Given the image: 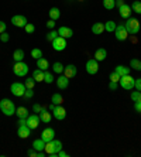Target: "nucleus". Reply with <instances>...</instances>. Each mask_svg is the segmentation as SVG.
Masks as SVG:
<instances>
[{
  "label": "nucleus",
  "instance_id": "obj_35",
  "mask_svg": "<svg viewBox=\"0 0 141 157\" xmlns=\"http://www.w3.org/2000/svg\"><path fill=\"white\" fill-rule=\"evenodd\" d=\"M31 57H33L34 59H40L41 57H42V51H41L40 48H33V50H31Z\"/></svg>",
  "mask_w": 141,
  "mask_h": 157
},
{
  "label": "nucleus",
  "instance_id": "obj_45",
  "mask_svg": "<svg viewBox=\"0 0 141 157\" xmlns=\"http://www.w3.org/2000/svg\"><path fill=\"white\" fill-rule=\"evenodd\" d=\"M134 88H136L137 91H141V78H138V79L134 81Z\"/></svg>",
  "mask_w": 141,
  "mask_h": 157
},
{
  "label": "nucleus",
  "instance_id": "obj_23",
  "mask_svg": "<svg viewBox=\"0 0 141 157\" xmlns=\"http://www.w3.org/2000/svg\"><path fill=\"white\" fill-rule=\"evenodd\" d=\"M33 78L35 82H42V81H44V71L37 68V70L33 72Z\"/></svg>",
  "mask_w": 141,
  "mask_h": 157
},
{
  "label": "nucleus",
  "instance_id": "obj_37",
  "mask_svg": "<svg viewBox=\"0 0 141 157\" xmlns=\"http://www.w3.org/2000/svg\"><path fill=\"white\" fill-rule=\"evenodd\" d=\"M44 82H47V84H52L54 82V77L48 71H44Z\"/></svg>",
  "mask_w": 141,
  "mask_h": 157
},
{
  "label": "nucleus",
  "instance_id": "obj_29",
  "mask_svg": "<svg viewBox=\"0 0 141 157\" xmlns=\"http://www.w3.org/2000/svg\"><path fill=\"white\" fill-rule=\"evenodd\" d=\"M51 102L54 103V105H62V102H63L62 95H61V94H54L51 98Z\"/></svg>",
  "mask_w": 141,
  "mask_h": 157
},
{
  "label": "nucleus",
  "instance_id": "obj_1",
  "mask_svg": "<svg viewBox=\"0 0 141 157\" xmlns=\"http://www.w3.org/2000/svg\"><path fill=\"white\" fill-rule=\"evenodd\" d=\"M0 109L3 112L6 116H11V115L16 113V106H14V102H11L10 99H2L0 101Z\"/></svg>",
  "mask_w": 141,
  "mask_h": 157
},
{
  "label": "nucleus",
  "instance_id": "obj_48",
  "mask_svg": "<svg viewBox=\"0 0 141 157\" xmlns=\"http://www.w3.org/2000/svg\"><path fill=\"white\" fill-rule=\"evenodd\" d=\"M47 27H48V29H54V27H55V20H51V18H49L48 23H47Z\"/></svg>",
  "mask_w": 141,
  "mask_h": 157
},
{
  "label": "nucleus",
  "instance_id": "obj_38",
  "mask_svg": "<svg viewBox=\"0 0 141 157\" xmlns=\"http://www.w3.org/2000/svg\"><path fill=\"white\" fill-rule=\"evenodd\" d=\"M58 36H60V34H58V31H55V30H51V31H49V33L47 34V40L51 41V43H52V41L55 40V38H56Z\"/></svg>",
  "mask_w": 141,
  "mask_h": 157
},
{
  "label": "nucleus",
  "instance_id": "obj_22",
  "mask_svg": "<svg viewBox=\"0 0 141 157\" xmlns=\"http://www.w3.org/2000/svg\"><path fill=\"white\" fill-rule=\"evenodd\" d=\"M37 68H40V70H42V71H47V70L49 68V62H48V59L42 58V57H41L40 59H37Z\"/></svg>",
  "mask_w": 141,
  "mask_h": 157
},
{
  "label": "nucleus",
  "instance_id": "obj_44",
  "mask_svg": "<svg viewBox=\"0 0 141 157\" xmlns=\"http://www.w3.org/2000/svg\"><path fill=\"white\" fill-rule=\"evenodd\" d=\"M41 109H42V106H41L40 103H35V105H33V110H34V113H40Z\"/></svg>",
  "mask_w": 141,
  "mask_h": 157
},
{
  "label": "nucleus",
  "instance_id": "obj_24",
  "mask_svg": "<svg viewBox=\"0 0 141 157\" xmlns=\"http://www.w3.org/2000/svg\"><path fill=\"white\" fill-rule=\"evenodd\" d=\"M104 31V24L103 23H95L92 26V33L93 34H102Z\"/></svg>",
  "mask_w": 141,
  "mask_h": 157
},
{
  "label": "nucleus",
  "instance_id": "obj_51",
  "mask_svg": "<svg viewBox=\"0 0 141 157\" xmlns=\"http://www.w3.org/2000/svg\"><path fill=\"white\" fill-rule=\"evenodd\" d=\"M56 156H58V157H68V153H65L63 150H60V151L56 153Z\"/></svg>",
  "mask_w": 141,
  "mask_h": 157
},
{
  "label": "nucleus",
  "instance_id": "obj_4",
  "mask_svg": "<svg viewBox=\"0 0 141 157\" xmlns=\"http://www.w3.org/2000/svg\"><path fill=\"white\" fill-rule=\"evenodd\" d=\"M134 78L130 77V74L128 75H124V77H120V85H121L123 89H126V91H130V89H133L134 88Z\"/></svg>",
  "mask_w": 141,
  "mask_h": 157
},
{
  "label": "nucleus",
  "instance_id": "obj_8",
  "mask_svg": "<svg viewBox=\"0 0 141 157\" xmlns=\"http://www.w3.org/2000/svg\"><path fill=\"white\" fill-rule=\"evenodd\" d=\"M26 121H27V126L33 130V129H37L38 128V124H40L41 119H40V116H38L37 113H34V115H28Z\"/></svg>",
  "mask_w": 141,
  "mask_h": 157
},
{
  "label": "nucleus",
  "instance_id": "obj_43",
  "mask_svg": "<svg viewBox=\"0 0 141 157\" xmlns=\"http://www.w3.org/2000/svg\"><path fill=\"white\" fill-rule=\"evenodd\" d=\"M0 40L3 41V43H7V41L10 40V36H9V34L6 33V31H4V33L0 34Z\"/></svg>",
  "mask_w": 141,
  "mask_h": 157
},
{
  "label": "nucleus",
  "instance_id": "obj_18",
  "mask_svg": "<svg viewBox=\"0 0 141 157\" xmlns=\"http://www.w3.org/2000/svg\"><path fill=\"white\" fill-rule=\"evenodd\" d=\"M119 10H120V16H121L123 18H128L130 17V14H131V11H133L128 4H123Z\"/></svg>",
  "mask_w": 141,
  "mask_h": 157
},
{
  "label": "nucleus",
  "instance_id": "obj_54",
  "mask_svg": "<svg viewBox=\"0 0 141 157\" xmlns=\"http://www.w3.org/2000/svg\"><path fill=\"white\" fill-rule=\"evenodd\" d=\"M55 106H56V105H54V103H51V105L48 106V108H49V110H54V109H55Z\"/></svg>",
  "mask_w": 141,
  "mask_h": 157
},
{
  "label": "nucleus",
  "instance_id": "obj_13",
  "mask_svg": "<svg viewBox=\"0 0 141 157\" xmlns=\"http://www.w3.org/2000/svg\"><path fill=\"white\" fill-rule=\"evenodd\" d=\"M76 74H78V70H76V67H75L74 64H69V65H67L63 68V75L67 78H69V79L76 77Z\"/></svg>",
  "mask_w": 141,
  "mask_h": 157
},
{
  "label": "nucleus",
  "instance_id": "obj_55",
  "mask_svg": "<svg viewBox=\"0 0 141 157\" xmlns=\"http://www.w3.org/2000/svg\"><path fill=\"white\" fill-rule=\"evenodd\" d=\"M79 2H83V0H79Z\"/></svg>",
  "mask_w": 141,
  "mask_h": 157
},
{
  "label": "nucleus",
  "instance_id": "obj_32",
  "mask_svg": "<svg viewBox=\"0 0 141 157\" xmlns=\"http://www.w3.org/2000/svg\"><path fill=\"white\" fill-rule=\"evenodd\" d=\"M130 68H133V70L136 71H141V61L140 59H131L130 61Z\"/></svg>",
  "mask_w": 141,
  "mask_h": 157
},
{
  "label": "nucleus",
  "instance_id": "obj_16",
  "mask_svg": "<svg viewBox=\"0 0 141 157\" xmlns=\"http://www.w3.org/2000/svg\"><path fill=\"white\" fill-rule=\"evenodd\" d=\"M58 34H60L61 37H63V38H70V37L74 36V31L69 29V27H60V30H58Z\"/></svg>",
  "mask_w": 141,
  "mask_h": 157
},
{
  "label": "nucleus",
  "instance_id": "obj_2",
  "mask_svg": "<svg viewBox=\"0 0 141 157\" xmlns=\"http://www.w3.org/2000/svg\"><path fill=\"white\" fill-rule=\"evenodd\" d=\"M124 27H126L127 33L128 34H137L138 31H140V21H138L137 18H127L126 24H124Z\"/></svg>",
  "mask_w": 141,
  "mask_h": 157
},
{
  "label": "nucleus",
  "instance_id": "obj_15",
  "mask_svg": "<svg viewBox=\"0 0 141 157\" xmlns=\"http://www.w3.org/2000/svg\"><path fill=\"white\" fill-rule=\"evenodd\" d=\"M68 85H69V78H67L65 75H60L56 79V86L60 89H67Z\"/></svg>",
  "mask_w": 141,
  "mask_h": 157
},
{
  "label": "nucleus",
  "instance_id": "obj_28",
  "mask_svg": "<svg viewBox=\"0 0 141 157\" xmlns=\"http://www.w3.org/2000/svg\"><path fill=\"white\" fill-rule=\"evenodd\" d=\"M51 144H52V150H54L52 153H58L60 150H62V143H61L60 140H55V139L51 140Z\"/></svg>",
  "mask_w": 141,
  "mask_h": 157
},
{
  "label": "nucleus",
  "instance_id": "obj_50",
  "mask_svg": "<svg viewBox=\"0 0 141 157\" xmlns=\"http://www.w3.org/2000/svg\"><path fill=\"white\" fill-rule=\"evenodd\" d=\"M6 31V23L4 21H0V34Z\"/></svg>",
  "mask_w": 141,
  "mask_h": 157
},
{
  "label": "nucleus",
  "instance_id": "obj_26",
  "mask_svg": "<svg viewBox=\"0 0 141 157\" xmlns=\"http://www.w3.org/2000/svg\"><path fill=\"white\" fill-rule=\"evenodd\" d=\"M48 13H49V18H51V20H58L61 16V11L58 7H52Z\"/></svg>",
  "mask_w": 141,
  "mask_h": 157
},
{
  "label": "nucleus",
  "instance_id": "obj_46",
  "mask_svg": "<svg viewBox=\"0 0 141 157\" xmlns=\"http://www.w3.org/2000/svg\"><path fill=\"white\" fill-rule=\"evenodd\" d=\"M27 154H28L30 157H37V150H35V149H30L28 151H27Z\"/></svg>",
  "mask_w": 141,
  "mask_h": 157
},
{
  "label": "nucleus",
  "instance_id": "obj_25",
  "mask_svg": "<svg viewBox=\"0 0 141 157\" xmlns=\"http://www.w3.org/2000/svg\"><path fill=\"white\" fill-rule=\"evenodd\" d=\"M116 72L119 74L120 77H124V75H128L130 74V68H127L124 65H117L116 67Z\"/></svg>",
  "mask_w": 141,
  "mask_h": 157
},
{
  "label": "nucleus",
  "instance_id": "obj_19",
  "mask_svg": "<svg viewBox=\"0 0 141 157\" xmlns=\"http://www.w3.org/2000/svg\"><path fill=\"white\" fill-rule=\"evenodd\" d=\"M107 57V51L104 50V48H97L96 52H95V59L97 61H104Z\"/></svg>",
  "mask_w": 141,
  "mask_h": 157
},
{
  "label": "nucleus",
  "instance_id": "obj_10",
  "mask_svg": "<svg viewBox=\"0 0 141 157\" xmlns=\"http://www.w3.org/2000/svg\"><path fill=\"white\" fill-rule=\"evenodd\" d=\"M41 139L44 140L45 143H48V142H51V140H54V139H55V130H54L52 128L44 129V130H42V133H41Z\"/></svg>",
  "mask_w": 141,
  "mask_h": 157
},
{
  "label": "nucleus",
  "instance_id": "obj_14",
  "mask_svg": "<svg viewBox=\"0 0 141 157\" xmlns=\"http://www.w3.org/2000/svg\"><path fill=\"white\" fill-rule=\"evenodd\" d=\"M31 133V129L27 126V124H23V126H19L17 128V135H19V137H21V139H27L28 136H30Z\"/></svg>",
  "mask_w": 141,
  "mask_h": 157
},
{
  "label": "nucleus",
  "instance_id": "obj_39",
  "mask_svg": "<svg viewBox=\"0 0 141 157\" xmlns=\"http://www.w3.org/2000/svg\"><path fill=\"white\" fill-rule=\"evenodd\" d=\"M34 85H35L34 78H27V79H26V88H27V89H33Z\"/></svg>",
  "mask_w": 141,
  "mask_h": 157
},
{
  "label": "nucleus",
  "instance_id": "obj_7",
  "mask_svg": "<svg viewBox=\"0 0 141 157\" xmlns=\"http://www.w3.org/2000/svg\"><path fill=\"white\" fill-rule=\"evenodd\" d=\"M97 71H99V61L97 59L92 58L86 62V72L89 75H95V74H97Z\"/></svg>",
  "mask_w": 141,
  "mask_h": 157
},
{
  "label": "nucleus",
  "instance_id": "obj_21",
  "mask_svg": "<svg viewBox=\"0 0 141 157\" xmlns=\"http://www.w3.org/2000/svg\"><path fill=\"white\" fill-rule=\"evenodd\" d=\"M33 149H35L37 151H44L45 149V142L42 139H37L33 142Z\"/></svg>",
  "mask_w": 141,
  "mask_h": 157
},
{
  "label": "nucleus",
  "instance_id": "obj_30",
  "mask_svg": "<svg viewBox=\"0 0 141 157\" xmlns=\"http://www.w3.org/2000/svg\"><path fill=\"white\" fill-rule=\"evenodd\" d=\"M116 23L114 21H107V23H104V30L106 31H109V33H114V30H116Z\"/></svg>",
  "mask_w": 141,
  "mask_h": 157
},
{
  "label": "nucleus",
  "instance_id": "obj_27",
  "mask_svg": "<svg viewBox=\"0 0 141 157\" xmlns=\"http://www.w3.org/2000/svg\"><path fill=\"white\" fill-rule=\"evenodd\" d=\"M23 58H24V51H23L21 48H19V50H16V51L13 52V59H14L16 62L23 61Z\"/></svg>",
  "mask_w": 141,
  "mask_h": 157
},
{
  "label": "nucleus",
  "instance_id": "obj_53",
  "mask_svg": "<svg viewBox=\"0 0 141 157\" xmlns=\"http://www.w3.org/2000/svg\"><path fill=\"white\" fill-rule=\"evenodd\" d=\"M17 124H19V126H23V124H27V121H26V119H19V123H17Z\"/></svg>",
  "mask_w": 141,
  "mask_h": 157
},
{
  "label": "nucleus",
  "instance_id": "obj_3",
  "mask_svg": "<svg viewBox=\"0 0 141 157\" xmlns=\"http://www.w3.org/2000/svg\"><path fill=\"white\" fill-rule=\"evenodd\" d=\"M13 71H14V74L17 75V77H26L27 72H28V65H27L26 62L19 61V62H16L14 64Z\"/></svg>",
  "mask_w": 141,
  "mask_h": 157
},
{
  "label": "nucleus",
  "instance_id": "obj_31",
  "mask_svg": "<svg viewBox=\"0 0 141 157\" xmlns=\"http://www.w3.org/2000/svg\"><path fill=\"white\" fill-rule=\"evenodd\" d=\"M103 7L107 10H113L116 7V0H103Z\"/></svg>",
  "mask_w": 141,
  "mask_h": 157
},
{
  "label": "nucleus",
  "instance_id": "obj_34",
  "mask_svg": "<svg viewBox=\"0 0 141 157\" xmlns=\"http://www.w3.org/2000/svg\"><path fill=\"white\" fill-rule=\"evenodd\" d=\"M131 10L137 14H141V2H133V4L130 6Z\"/></svg>",
  "mask_w": 141,
  "mask_h": 157
},
{
  "label": "nucleus",
  "instance_id": "obj_6",
  "mask_svg": "<svg viewBox=\"0 0 141 157\" xmlns=\"http://www.w3.org/2000/svg\"><path fill=\"white\" fill-rule=\"evenodd\" d=\"M52 48H54L55 51H63V50L67 48V38L58 36L55 40L52 41Z\"/></svg>",
  "mask_w": 141,
  "mask_h": 157
},
{
  "label": "nucleus",
  "instance_id": "obj_11",
  "mask_svg": "<svg viewBox=\"0 0 141 157\" xmlns=\"http://www.w3.org/2000/svg\"><path fill=\"white\" fill-rule=\"evenodd\" d=\"M11 23H13V26L16 27H26L27 26V18L26 16H21V14H16L11 17Z\"/></svg>",
  "mask_w": 141,
  "mask_h": 157
},
{
  "label": "nucleus",
  "instance_id": "obj_5",
  "mask_svg": "<svg viewBox=\"0 0 141 157\" xmlns=\"http://www.w3.org/2000/svg\"><path fill=\"white\" fill-rule=\"evenodd\" d=\"M26 89H27L26 85L21 84V82H14V84H11V86H10V91L14 96H24Z\"/></svg>",
  "mask_w": 141,
  "mask_h": 157
},
{
  "label": "nucleus",
  "instance_id": "obj_17",
  "mask_svg": "<svg viewBox=\"0 0 141 157\" xmlns=\"http://www.w3.org/2000/svg\"><path fill=\"white\" fill-rule=\"evenodd\" d=\"M38 116H40V119H41V122H44V123H49L51 122V113H48V110L45 109V108H42L41 109V112L38 113Z\"/></svg>",
  "mask_w": 141,
  "mask_h": 157
},
{
  "label": "nucleus",
  "instance_id": "obj_40",
  "mask_svg": "<svg viewBox=\"0 0 141 157\" xmlns=\"http://www.w3.org/2000/svg\"><path fill=\"white\" fill-rule=\"evenodd\" d=\"M110 81H111V82H119V81H120V75L116 72V71H114V72H111L110 74Z\"/></svg>",
  "mask_w": 141,
  "mask_h": 157
},
{
  "label": "nucleus",
  "instance_id": "obj_41",
  "mask_svg": "<svg viewBox=\"0 0 141 157\" xmlns=\"http://www.w3.org/2000/svg\"><path fill=\"white\" fill-rule=\"evenodd\" d=\"M24 29H26V31H27L28 34H33L34 31H35V27H34L33 24H30V23H27V26L24 27Z\"/></svg>",
  "mask_w": 141,
  "mask_h": 157
},
{
  "label": "nucleus",
  "instance_id": "obj_12",
  "mask_svg": "<svg viewBox=\"0 0 141 157\" xmlns=\"http://www.w3.org/2000/svg\"><path fill=\"white\" fill-rule=\"evenodd\" d=\"M52 112H54V117H55L56 121H63V119L67 117V110L61 105H56L55 109L52 110Z\"/></svg>",
  "mask_w": 141,
  "mask_h": 157
},
{
  "label": "nucleus",
  "instance_id": "obj_42",
  "mask_svg": "<svg viewBox=\"0 0 141 157\" xmlns=\"http://www.w3.org/2000/svg\"><path fill=\"white\" fill-rule=\"evenodd\" d=\"M34 96V91L33 89H26V92H24V98L26 99H31Z\"/></svg>",
  "mask_w": 141,
  "mask_h": 157
},
{
  "label": "nucleus",
  "instance_id": "obj_36",
  "mask_svg": "<svg viewBox=\"0 0 141 157\" xmlns=\"http://www.w3.org/2000/svg\"><path fill=\"white\" fill-rule=\"evenodd\" d=\"M63 68H65V67H63L61 62H55V64L52 65V70H54V72H56V74H62Z\"/></svg>",
  "mask_w": 141,
  "mask_h": 157
},
{
  "label": "nucleus",
  "instance_id": "obj_33",
  "mask_svg": "<svg viewBox=\"0 0 141 157\" xmlns=\"http://www.w3.org/2000/svg\"><path fill=\"white\" fill-rule=\"evenodd\" d=\"M133 102H141V92L140 91H133L130 95Z\"/></svg>",
  "mask_w": 141,
  "mask_h": 157
},
{
  "label": "nucleus",
  "instance_id": "obj_52",
  "mask_svg": "<svg viewBox=\"0 0 141 157\" xmlns=\"http://www.w3.org/2000/svg\"><path fill=\"white\" fill-rule=\"evenodd\" d=\"M123 4H126V3H124V0H116V6H117L119 9L121 7Z\"/></svg>",
  "mask_w": 141,
  "mask_h": 157
},
{
  "label": "nucleus",
  "instance_id": "obj_20",
  "mask_svg": "<svg viewBox=\"0 0 141 157\" xmlns=\"http://www.w3.org/2000/svg\"><path fill=\"white\" fill-rule=\"evenodd\" d=\"M16 115H17L19 119H27L28 110H27V108H24V106H20V108H16Z\"/></svg>",
  "mask_w": 141,
  "mask_h": 157
},
{
  "label": "nucleus",
  "instance_id": "obj_9",
  "mask_svg": "<svg viewBox=\"0 0 141 157\" xmlns=\"http://www.w3.org/2000/svg\"><path fill=\"white\" fill-rule=\"evenodd\" d=\"M114 33H116V38H117L119 41L127 40V36H128V33H127V30H126V27H124V24H119V26L116 27Z\"/></svg>",
  "mask_w": 141,
  "mask_h": 157
},
{
  "label": "nucleus",
  "instance_id": "obj_47",
  "mask_svg": "<svg viewBox=\"0 0 141 157\" xmlns=\"http://www.w3.org/2000/svg\"><path fill=\"white\" fill-rule=\"evenodd\" d=\"M134 109H136V112L141 113V102H134Z\"/></svg>",
  "mask_w": 141,
  "mask_h": 157
},
{
  "label": "nucleus",
  "instance_id": "obj_49",
  "mask_svg": "<svg viewBox=\"0 0 141 157\" xmlns=\"http://www.w3.org/2000/svg\"><path fill=\"white\" fill-rule=\"evenodd\" d=\"M109 88H110L111 91H117V82H111V81H110V84H109Z\"/></svg>",
  "mask_w": 141,
  "mask_h": 157
}]
</instances>
